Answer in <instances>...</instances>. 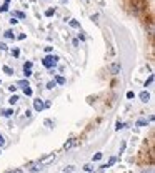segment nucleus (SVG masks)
Masks as SVG:
<instances>
[{
	"instance_id": "obj_1",
	"label": "nucleus",
	"mask_w": 155,
	"mask_h": 173,
	"mask_svg": "<svg viewBox=\"0 0 155 173\" xmlns=\"http://www.w3.org/2000/svg\"><path fill=\"white\" fill-rule=\"evenodd\" d=\"M58 60H60V58H58V55H47V57L42 60V63H43V67L50 68V67H55V65H57Z\"/></svg>"
},
{
	"instance_id": "obj_2",
	"label": "nucleus",
	"mask_w": 155,
	"mask_h": 173,
	"mask_svg": "<svg viewBox=\"0 0 155 173\" xmlns=\"http://www.w3.org/2000/svg\"><path fill=\"white\" fill-rule=\"evenodd\" d=\"M55 160H57V153H48V155H45L43 158H40L39 165L40 166H47V165H50V163H54Z\"/></svg>"
},
{
	"instance_id": "obj_3",
	"label": "nucleus",
	"mask_w": 155,
	"mask_h": 173,
	"mask_svg": "<svg viewBox=\"0 0 155 173\" xmlns=\"http://www.w3.org/2000/svg\"><path fill=\"white\" fill-rule=\"evenodd\" d=\"M120 70H122V65H120V62H112V63L108 65V72L112 73V75H119Z\"/></svg>"
},
{
	"instance_id": "obj_4",
	"label": "nucleus",
	"mask_w": 155,
	"mask_h": 173,
	"mask_svg": "<svg viewBox=\"0 0 155 173\" xmlns=\"http://www.w3.org/2000/svg\"><path fill=\"white\" fill-rule=\"evenodd\" d=\"M43 108H45V103H43V100H40V98H35V100H33V110H35V112H42Z\"/></svg>"
},
{
	"instance_id": "obj_5",
	"label": "nucleus",
	"mask_w": 155,
	"mask_h": 173,
	"mask_svg": "<svg viewBox=\"0 0 155 173\" xmlns=\"http://www.w3.org/2000/svg\"><path fill=\"white\" fill-rule=\"evenodd\" d=\"M132 5L135 7V10H142L147 7V2L145 0H132Z\"/></svg>"
},
{
	"instance_id": "obj_6",
	"label": "nucleus",
	"mask_w": 155,
	"mask_h": 173,
	"mask_svg": "<svg viewBox=\"0 0 155 173\" xmlns=\"http://www.w3.org/2000/svg\"><path fill=\"white\" fill-rule=\"evenodd\" d=\"M138 97H140V100H142V102H144V103H147V102H148V100H150V93H148V92H147V90H144V92H142V93H140V95H138Z\"/></svg>"
},
{
	"instance_id": "obj_7",
	"label": "nucleus",
	"mask_w": 155,
	"mask_h": 173,
	"mask_svg": "<svg viewBox=\"0 0 155 173\" xmlns=\"http://www.w3.org/2000/svg\"><path fill=\"white\" fill-rule=\"evenodd\" d=\"M4 37H5L7 40H15V33L12 32V30H7V32L4 33Z\"/></svg>"
},
{
	"instance_id": "obj_8",
	"label": "nucleus",
	"mask_w": 155,
	"mask_h": 173,
	"mask_svg": "<svg viewBox=\"0 0 155 173\" xmlns=\"http://www.w3.org/2000/svg\"><path fill=\"white\" fill-rule=\"evenodd\" d=\"M55 83H58V85H65V83H67V80L64 78V77H60V75H57L55 77V80H54Z\"/></svg>"
},
{
	"instance_id": "obj_9",
	"label": "nucleus",
	"mask_w": 155,
	"mask_h": 173,
	"mask_svg": "<svg viewBox=\"0 0 155 173\" xmlns=\"http://www.w3.org/2000/svg\"><path fill=\"white\" fill-rule=\"evenodd\" d=\"M2 115H4V117H7V118H8V117H12V115H14V110H12V108H7V110H4V112H2Z\"/></svg>"
},
{
	"instance_id": "obj_10",
	"label": "nucleus",
	"mask_w": 155,
	"mask_h": 173,
	"mask_svg": "<svg viewBox=\"0 0 155 173\" xmlns=\"http://www.w3.org/2000/svg\"><path fill=\"white\" fill-rule=\"evenodd\" d=\"M17 102H18V95H12V97L8 98V103L10 105H15Z\"/></svg>"
},
{
	"instance_id": "obj_11",
	"label": "nucleus",
	"mask_w": 155,
	"mask_h": 173,
	"mask_svg": "<svg viewBox=\"0 0 155 173\" xmlns=\"http://www.w3.org/2000/svg\"><path fill=\"white\" fill-rule=\"evenodd\" d=\"M115 162H117V158H115V156H110V160H108V163H107V165L104 166V170H105V168H108V166H112V165H113V163H115Z\"/></svg>"
},
{
	"instance_id": "obj_12",
	"label": "nucleus",
	"mask_w": 155,
	"mask_h": 173,
	"mask_svg": "<svg viewBox=\"0 0 155 173\" xmlns=\"http://www.w3.org/2000/svg\"><path fill=\"white\" fill-rule=\"evenodd\" d=\"M72 145H73V138H70L69 141H65V143H64V150H69Z\"/></svg>"
},
{
	"instance_id": "obj_13",
	"label": "nucleus",
	"mask_w": 155,
	"mask_h": 173,
	"mask_svg": "<svg viewBox=\"0 0 155 173\" xmlns=\"http://www.w3.org/2000/svg\"><path fill=\"white\" fill-rule=\"evenodd\" d=\"M17 17V18H25V14L23 12H18V10H15L14 12V18Z\"/></svg>"
},
{
	"instance_id": "obj_14",
	"label": "nucleus",
	"mask_w": 155,
	"mask_h": 173,
	"mask_svg": "<svg viewBox=\"0 0 155 173\" xmlns=\"http://www.w3.org/2000/svg\"><path fill=\"white\" fill-rule=\"evenodd\" d=\"M23 93H25L27 97H32V88H30V85L29 86H23Z\"/></svg>"
},
{
	"instance_id": "obj_15",
	"label": "nucleus",
	"mask_w": 155,
	"mask_h": 173,
	"mask_svg": "<svg viewBox=\"0 0 155 173\" xmlns=\"http://www.w3.org/2000/svg\"><path fill=\"white\" fill-rule=\"evenodd\" d=\"M69 23H70V27H73V29H79L80 27V23L77 20H69Z\"/></svg>"
},
{
	"instance_id": "obj_16",
	"label": "nucleus",
	"mask_w": 155,
	"mask_h": 173,
	"mask_svg": "<svg viewBox=\"0 0 155 173\" xmlns=\"http://www.w3.org/2000/svg\"><path fill=\"white\" fill-rule=\"evenodd\" d=\"M83 170H85V171H88V173H90V171H94V166H92L90 163H87V165H83Z\"/></svg>"
},
{
	"instance_id": "obj_17",
	"label": "nucleus",
	"mask_w": 155,
	"mask_h": 173,
	"mask_svg": "<svg viewBox=\"0 0 155 173\" xmlns=\"http://www.w3.org/2000/svg\"><path fill=\"white\" fill-rule=\"evenodd\" d=\"M137 126H147V120H144V118L137 120Z\"/></svg>"
},
{
	"instance_id": "obj_18",
	"label": "nucleus",
	"mask_w": 155,
	"mask_h": 173,
	"mask_svg": "<svg viewBox=\"0 0 155 173\" xmlns=\"http://www.w3.org/2000/svg\"><path fill=\"white\" fill-rule=\"evenodd\" d=\"M23 75L29 78V77H32V68H23Z\"/></svg>"
},
{
	"instance_id": "obj_19",
	"label": "nucleus",
	"mask_w": 155,
	"mask_h": 173,
	"mask_svg": "<svg viewBox=\"0 0 155 173\" xmlns=\"http://www.w3.org/2000/svg\"><path fill=\"white\" fill-rule=\"evenodd\" d=\"M152 83H153V75H150V77H148V80L145 82V85H144V86H150Z\"/></svg>"
},
{
	"instance_id": "obj_20",
	"label": "nucleus",
	"mask_w": 155,
	"mask_h": 173,
	"mask_svg": "<svg viewBox=\"0 0 155 173\" xmlns=\"http://www.w3.org/2000/svg\"><path fill=\"white\" fill-rule=\"evenodd\" d=\"M4 72L7 73V75H14V70H12L10 67H4Z\"/></svg>"
},
{
	"instance_id": "obj_21",
	"label": "nucleus",
	"mask_w": 155,
	"mask_h": 173,
	"mask_svg": "<svg viewBox=\"0 0 155 173\" xmlns=\"http://www.w3.org/2000/svg\"><path fill=\"white\" fill-rule=\"evenodd\" d=\"M54 14H55V8H48V10H45V15H47V17H52Z\"/></svg>"
},
{
	"instance_id": "obj_22",
	"label": "nucleus",
	"mask_w": 155,
	"mask_h": 173,
	"mask_svg": "<svg viewBox=\"0 0 155 173\" xmlns=\"http://www.w3.org/2000/svg\"><path fill=\"white\" fill-rule=\"evenodd\" d=\"M10 53L14 55V57H18V55H20V50H18V48H12Z\"/></svg>"
},
{
	"instance_id": "obj_23",
	"label": "nucleus",
	"mask_w": 155,
	"mask_h": 173,
	"mask_svg": "<svg viewBox=\"0 0 155 173\" xmlns=\"http://www.w3.org/2000/svg\"><path fill=\"white\" fill-rule=\"evenodd\" d=\"M40 168H42L40 165H32V166H30V171H39Z\"/></svg>"
},
{
	"instance_id": "obj_24",
	"label": "nucleus",
	"mask_w": 155,
	"mask_h": 173,
	"mask_svg": "<svg viewBox=\"0 0 155 173\" xmlns=\"http://www.w3.org/2000/svg\"><path fill=\"white\" fill-rule=\"evenodd\" d=\"M102 156H104L102 153H95V155H94V162H98V160H102Z\"/></svg>"
},
{
	"instance_id": "obj_25",
	"label": "nucleus",
	"mask_w": 155,
	"mask_h": 173,
	"mask_svg": "<svg viewBox=\"0 0 155 173\" xmlns=\"http://www.w3.org/2000/svg\"><path fill=\"white\" fill-rule=\"evenodd\" d=\"M5 173H23L22 170H18V168H15V170H7Z\"/></svg>"
},
{
	"instance_id": "obj_26",
	"label": "nucleus",
	"mask_w": 155,
	"mask_h": 173,
	"mask_svg": "<svg viewBox=\"0 0 155 173\" xmlns=\"http://www.w3.org/2000/svg\"><path fill=\"white\" fill-rule=\"evenodd\" d=\"M18 85H20V86H29V82H27V80H20Z\"/></svg>"
},
{
	"instance_id": "obj_27",
	"label": "nucleus",
	"mask_w": 155,
	"mask_h": 173,
	"mask_svg": "<svg viewBox=\"0 0 155 173\" xmlns=\"http://www.w3.org/2000/svg\"><path fill=\"white\" fill-rule=\"evenodd\" d=\"M45 126H48V128H52V126H54V123H52V120H45Z\"/></svg>"
},
{
	"instance_id": "obj_28",
	"label": "nucleus",
	"mask_w": 155,
	"mask_h": 173,
	"mask_svg": "<svg viewBox=\"0 0 155 173\" xmlns=\"http://www.w3.org/2000/svg\"><path fill=\"white\" fill-rule=\"evenodd\" d=\"M55 85H57L55 82H48V83H47V88H48V90H52V88H54Z\"/></svg>"
},
{
	"instance_id": "obj_29",
	"label": "nucleus",
	"mask_w": 155,
	"mask_h": 173,
	"mask_svg": "<svg viewBox=\"0 0 155 173\" xmlns=\"http://www.w3.org/2000/svg\"><path fill=\"white\" fill-rule=\"evenodd\" d=\"M7 10H8V4H4L0 7V12H7Z\"/></svg>"
},
{
	"instance_id": "obj_30",
	"label": "nucleus",
	"mask_w": 155,
	"mask_h": 173,
	"mask_svg": "<svg viewBox=\"0 0 155 173\" xmlns=\"http://www.w3.org/2000/svg\"><path fill=\"white\" fill-rule=\"evenodd\" d=\"M4 145H5V137L0 133V147H4Z\"/></svg>"
},
{
	"instance_id": "obj_31",
	"label": "nucleus",
	"mask_w": 155,
	"mask_h": 173,
	"mask_svg": "<svg viewBox=\"0 0 155 173\" xmlns=\"http://www.w3.org/2000/svg\"><path fill=\"white\" fill-rule=\"evenodd\" d=\"M23 68H32V62H25V63H23Z\"/></svg>"
},
{
	"instance_id": "obj_32",
	"label": "nucleus",
	"mask_w": 155,
	"mask_h": 173,
	"mask_svg": "<svg viewBox=\"0 0 155 173\" xmlns=\"http://www.w3.org/2000/svg\"><path fill=\"white\" fill-rule=\"evenodd\" d=\"M0 50H2V52H5V50H7V45H5L4 42H0Z\"/></svg>"
},
{
	"instance_id": "obj_33",
	"label": "nucleus",
	"mask_w": 155,
	"mask_h": 173,
	"mask_svg": "<svg viewBox=\"0 0 155 173\" xmlns=\"http://www.w3.org/2000/svg\"><path fill=\"white\" fill-rule=\"evenodd\" d=\"M134 97H135L134 92H127V98H134Z\"/></svg>"
},
{
	"instance_id": "obj_34",
	"label": "nucleus",
	"mask_w": 155,
	"mask_h": 173,
	"mask_svg": "<svg viewBox=\"0 0 155 173\" xmlns=\"http://www.w3.org/2000/svg\"><path fill=\"white\" fill-rule=\"evenodd\" d=\"M123 126H125V125H123V123H117V126H115V128H117V130H122Z\"/></svg>"
},
{
	"instance_id": "obj_35",
	"label": "nucleus",
	"mask_w": 155,
	"mask_h": 173,
	"mask_svg": "<svg viewBox=\"0 0 155 173\" xmlns=\"http://www.w3.org/2000/svg\"><path fill=\"white\" fill-rule=\"evenodd\" d=\"M8 90H10V92H15V90H17V86H14V85H10V86H8Z\"/></svg>"
},
{
	"instance_id": "obj_36",
	"label": "nucleus",
	"mask_w": 155,
	"mask_h": 173,
	"mask_svg": "<svg viewBox=\"0 0 155 173\" xmlns=\"http://www.w3.org/2000/svg\"><path fill=\"white\" fill-rule=\"evenodd\" d=\"M17 22H18V20H15V18H14V17H12V18H10V23H12V25H15V23H17Z\"/></svg>"
},
{
	"instance_id": "obj_37",
	"label": "nucleus",
	"mask_w": 155,
	"mask_h": 173,
	"mask_svg": "<svg viewBox=\"0 0 155 173\" xmlns=\"http://www.w3.org/2000/svg\"><path fill=\"white\" fill-rule=\"evenodd\" d=\"M97 18H98V14H95V15H92V20H94V22H97Z\"/></svg>"
},
{
	"instance_id": "obj_38",
	"label": "nucleus",
	"mask_w": 155,
	"mask_h": 173,
	"mask_svg": "<svg viewBox=\"0 0 155 173\" xmlns=\"http://www.w3.org/2000/svg\"><path fill=\"white\" fill-rule=\"evenodd\" d=\"M52 50H54V48H52V47H45V52H47V53H50Z\"/></svg>"
},
{
	"instance_id": "obj_39",
	"label": "nucleus",
	"mask_w": 155,
	"mask_h": 173,
	"mask_svg": "<svg viewBox=\"0 0 155 173\" xmlns=\"http://www.w3.org/2000/svg\"><path fill=\"white\" fill-rule=\"evenodd\" d=\"M142 173H153L152 170H142Z\"/></svg>"
},
{
	"instance_id": "obj_40",
	"label": "nucleus",
	"mask_w": 155,
	"mask_h": 173,
	"mask_svg": "<svg viewBox=\"0 0 155 173\" xmlns=\"http://www.w3.org/2000/svg\"><path fill=\"white\" fill-rule=\"evenodd\" d=\"M60 2H62V4H65V2H67V0H60Z\"/></svg>"
},
{
	"instance_id": "obj_41",
	"label": "nucleus",
	"mask_w": 155,
	"mask_h": 173,
	"mask_svg": "<svg viewBox=\"0 0 155 173\" xmlns=\"http://www.w3.org/2000/svg\"><path fill=\"white\" fill-rule=\"evenodd\" d=\"M8 2H10V0H5V4H8Z\"/></svg>"
},
{
	"instance_id": "obj_42",
	"label": "nucleus",
	"mask_w": 155,
	"mask_h": 173,
	"mask_svg": "<svg viewBox=\"0 0 155 173\" xmlns=\"http://www.w3.org/2000/svg\"><path fill=\"white\" fill-rule=\"evenodd\" d=\"M0 83H2V80H0Z\"/></svg>"
}]
</instances>
